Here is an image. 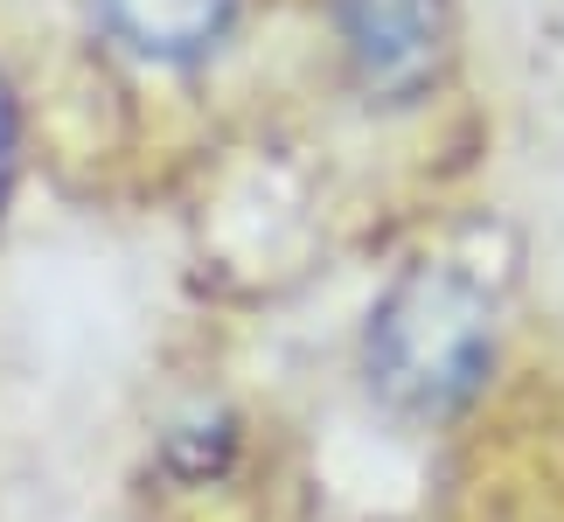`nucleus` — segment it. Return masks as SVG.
<instances>
[{"label":"nucleus","instance_id":"f257e3e1","mask_svg":"<svg viewBox=\"0 0 564 522\" xmlns=\"http://www.w3.org/2000/svg\"><path fill=\"white\" fill-rule=\"evenodd\" d=\"M495 293L446 258H411L362 320V383L404 425L467 418L495 383Z\"/></svg>","mask_w":564,"mask_h":522},{"label":"nucleus","instance_id":"f03ea898","mask_svg":"<svg viewBox=\"0 0 564 522\" xmlns=\"http://www.w3.org/2000/svg\"><path fill=\"white\" fill-rule=\"evenodd\" d=\"M341 70L370 105L411 112L446 84L453 8L446 0H335Z\"/></svg>","mask_w":564,"mask_h":522},{"label":"nucleus","instance_id":"7ed1b4c3","mask_svg":"<svg viewBox=\"0 0 564 522\" xmlns=\"http://www.w3.org/2000/svg\"><path fill=\"white\" fill-rule=\"evenodd\" d=\"M91 21L112 50L154 70H195L230 42L237 0H91Z\"/></svg>","mask_w":564,"mask_h":522},{"label":"nucleus","instance_id":"20e7f679","mask_svg":"<svg viewBox=\"0 0 564 522\" xmlns=\"http://www.w3.org/2000/svg\"><path fill=\"white\" fill-rule=\"evenodd\" d=\"M237 453V425L230 418H188L161 439V460L182 474V481H216Z\"/></svg>","mask_w":564,"mask_h":522},{"label":"nucleus","instance_id":"39448f33","mask_svg":"<svg viewBox=\"0 0 564 522\" xmlns=\"http://www.w3.org/2000/svg\"><path fill=\"white\" fill-rule=\"evenodd\" d=\"M14 161H21V112H14L8 77H0V203H8V188H14Z\"/></svg>","mask_w":564,"mask_h":522}]
</instances>
